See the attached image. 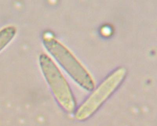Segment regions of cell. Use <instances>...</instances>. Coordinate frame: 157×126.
Instances as JSON below:
<instances>
[{
	"label": "cell",
	"mask_w": 157,
	"mask_h": 126,
	"mask_svg": "<svg viewBox=\"0 0 157 126\" xmlns=\"http://www.w3.org/2000/svg\"><path fill=\"white\" fill-rule=\"evenodd\" d=\"M15 33L16 30L13 27L5 28L0 31V51L11 41Z\"/></svg>",
	"instance_id": "cell-3"
},
{
	"label": "cell",
	"mask_w": 157,
	"mask_h": 126,
	"mask_svg": "<svg viewBox=\"0 0 157 126\" xmlns=\"http://www.w3.org/2000/svg\"><path fill=\"white\" fill-rule=\"evenodd\" d=\"M43 43L49 52L75 80L87 89L91 90L93 88V83L87 73L65 47L52 36L44 35Z\"/></svg>",
	"instance_id": "cell-1"
},
{
	"label": "cell",
	"mask_w": 157,
	"mask_h": 126,
	"mask_svg": "<svg viewBox=\"0 0 157 126\" xmlns=\"http://www.w3.org/2000/svg\"><path fill=\"white\" fill-rule=\"evenodd\" d=\"M124 76L122 70L115 73L97 88L77 110L76 118L80 121L90 118L110 97Z\"/></svg>",
	"instance_id": "cell-2"
}]
</instances>
